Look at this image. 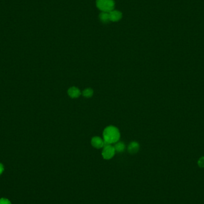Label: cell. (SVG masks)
Here are the masks:
<instances>
[{"mask_svg":"<svg viewBox=\"0 0 204 204\" xmlns=\"http://www.w3.org/2000/svg\"><path fill=\"white\" fill-rule=\"evenodd\" d=\"M68 95L72 99H76L80 96L81 93L78 88L76 87H72L67 90Z\"/></svg>","mask_w":204,"mask_h":204,"instance_id":"cell-5","label":"cell"},{"mask_svg":"<svg viewBox=\"0 0 204 204\" xmlns=\"http://www.w3.org/2000/svg\"><path fill=\"white\" fill-rule=\"evenodd\" d=\"M115 148V151L117 152H122L124 151L126 146L123 142H118L114 146Z\"/></svg>","mask_w":204,"mask_h":204,"instance_id":"cell-8","label":"cell"},{"mask_svg":"<svg viewBox=\"0 0 204 204\" xmlns=\"http://www.w3.org/2000/svg\"><path fill=\"white\" fill-rule=\"evenodd\" d=\"M139 144L136 141H133L129 143L128 146V151L129 153L134 154L136 153L139 150Z\"/></svg>","mask_w":204,"mask_h":204,"instance_id":"cell-7","label":"cell"},{"mask_svg":"<svg viewBox=\"0 0 204 204\" xmlns=\"http://www.w3.org/2000/svg\"><path fill=\"white\" fill-rule=\"evenodd\" d=\"M198 164L199 166L201 167H204V157H202L198 162Z\"/></svg>","mask_w":204,"mask_h":204,"instance_id":"cell-12","label":"cell"},{"mask_svg":"<svg viewBox=\"0 0 204 204\" xmlns=\"http://www.w3.org/2000/svg\"><path fill=\"white\" fill-rule=\"evenodd\" d=\"M115 148L111 144L106 146L103 147V150L102 151V156L104 159L109 160L112 159L115 155Z\"/></svg>","mask_w":204,"mask_h":204,"instance_id":"cell-3","label":"cell"},{"mask_svg":"<svg viewBox=\"0 0 204 204\" xmlns=\"http://www.w3.org/2000/svg\"><path fill=\"white\" fill-rule=\"evenodd\" d=\"M99 19L100 21L103 24H107L109 22H110V18H109V13L103 12L100 13L99 16Z\"/></svg>","mask_w":204,"mask_h":204,"instance_id":"cell-9","label":"cell"},{"mask_svg":"<svg viewBox=\"0 0 204 204\" xmlns=\"http://www.w3.org/2000/svg\"><path fill=\"white\" fill-rule=\"evenodd\" d=\"M104 141L111 144L118 142L120 139V133L118 129L114 126H109L103 131Z\"/></svg>","mask_w":204,"mask_h":204,"instance_id":"cell-1","label":"cell"},{"mask_svg":"<svg viewBox=\"0 0 204 204\" xmlns=\"http://www.w3.org/2000/svg\"><path fill=\"white\" fill-rule=\"evenodd\" d=\"M91 145L96 149H100L103 148L104 140L99 137H94L91 139Z\"/></svg>","mask_w":204,"mask_h":204,"instance_id":"cell-4","label":"cell"},{"mask_svg":"<svg viewBox=\"0 0 204 204\" xmlns=\"http://www.w3.org/2000/svg\"><path fill=\"white\" fill-rule=\"evenodd\" d=\"M82 95L87 98H89L93 95V90L91 89H86L82 92Z\"/></svg>","mask_w":204,"mask_h":204,"instance_id":"cell-10","label":"cell"},{"mask_svg":"<svg viewBox=\"0 0 204 204\" xmlns=\"http://www.w3.org/2000/svg\"><path fill=\"white\" fill-rule=\"evenodd\" d=\"M110 20L112 22H118L122 18V13L117 10H112L109 13Z\"/></svg>","mask_w":204,"mask_h":204,"instance_id":"cell-6","label":"cell"},{"mask_svg":"<svg viewBox=\"0 0 204 204\" xmlns=\"http://www.w3.org/2000/svg\"><path fill=\"white\" fill-rule=\"evenodd\" d=\"M96 5L97 8L102 12L109 13L114 10L115 2L114 0H97Z\"/></svg>","mask_w":204,"mask_h":204,"instance_id":"cell-2","label":"cell"},{"mask_svg":"<svg viewBox=\"0 0 204 204\" xmlns=\"http://www.w3.org/2000/svg\"><path fill=\"white\" fill-rule=\"evenodd\" d=\"M0 204H12L10 201L6 198H1L0 199Z\"/></svg>","mask_w":204,"mask_h":204,"instance_id":"cell-11","label":"cell"},{"mask_svg":"<svg viewBox=\"0 0 204 204\" xmlns=\"http://www.w3.org/2000/svg\"><path fill=\"white\" fill-rule=\"evenodd\" d=\"M4 170V166H3L1 163H0V176H1V174L3 173Z\"/></svg>","mask_w":204,"mask_h":204,"instance_id":"cell-13","label":"cell"}]
</instances>
